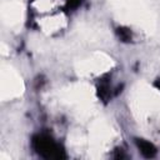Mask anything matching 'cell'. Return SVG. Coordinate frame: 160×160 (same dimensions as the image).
<instances>
[{
    "label": "cell",
    "mask_w": 160,
    "mask_h": 160,
    "mask_svg": "<svg viewBox=\"0 0 160 160\" xmlns=\"http://www.w3.org/2000/svg\"><path fill=\"white\" fill-rule=\"evenodd\" d=\"M26 4L30 18L68 11L70 0H28Z\"/></svg>",
    "instance_id": "5b68a950"
},
{
    "label": "cell",
    "mask_w": 160,
    "mask_h": 160,
    "mask_svg": "<svg viewBox=\"0 0 160 160\" xmlns=\"http://www.w3.org/2000/svg\"><path fill=\"white\" fill-rule=\"evenodd\" d=\"M25 91V84L21 74L11 64H2L1 68V100L15 101L22 96Z\"/></svg>",
    "instance_id": "3957f363"
},
{
    "label": "cell",
    "mask_w": 160,
    "mask_h": 160,
    "mask_svg": "<svg viewBox=\"0 0 160 160\" xmlns=\"http://www.w3.org/2000/svg\"><path fill=\"white\" fill-rule=\"evenodd\" d=\"M29 21L40 36L45 39H56L69 30L70 15L68 11H61L41 16H30Z\"/></svg>",
    "instance_id": "7a4b0ae2"
},
{
    "label": "cell",
    "mask_w": 160,
    "mask_h": 160,
    "mask_svg": "<svg viewBox=\"0 0 160 160\" xmlns=\"http://www.w3.org/2000/svg\"><path fill=\"white\" fill-rule=\"evenodd\" d=\"M118 66L116 60L104 50L88 51L72 61V72L76 79L96 81Z\"/></svg>",
    "instance_id": "6da1fadb"
},
{
    "label": "cell",
    "mask_w": 160,
    "mask_h": 160,
    "mask_svg": "<svg viewBox=\"0 0 160 160\" xmlns=\"http://www.w3.org/2000/svg\"><path fill=\"white\" fill-rule=\"evenodd\" d=\"M28 12V4H22L20 0H2L1 18L2 24L9 29H15L22 24Z\"/></svg>",
    "instance_id": "277c9868"
}]
</instances>
